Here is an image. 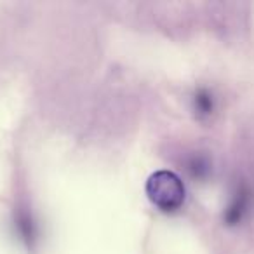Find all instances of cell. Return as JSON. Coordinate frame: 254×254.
<instances>
[{
	"instance_id": "obj_3",
	"label": "cell",
	"mask_w": 254,
	"mask_h": 254,
	"mask_svg": "<svg viewBox=\"0 0 254 254\" xmlns=\"http://www.w3.org/2000/svg\"><path fill=\"white\" fill-rule=\"evenodd\" d=\"M193 108L197 117H200V119L211 117V113L214 112V99H212L211 92L205 89H198L193 96Z\"/></svg>"
},
{
	"instance_id": "obj_1",
	"label": "cell",
	"mask_w": 254,
	"mask_h": 254,
	"mask_svg": "<svg viewBox=\"0 0 254 254\" xmlns=\"http://www.w3.org/2000/svg\"><path fill=\"white\" fill-rule=\"evenodd\" d=\"M146 195L160 211L173 212L183 205L187 188L181 178L173 171H157L146 181Z\"/></svg>"
},
{
	"instance_id": "obj_2",
	"label": "cell",
	"mask_w": 254,
	"mask_h": 254,
	"mask_svg": "<svg viewBox=\"0 0 254 254\" xmlns=\"http://www.w3.org/2000/svg\"><path fill=\"white\" fill-rule=\"evenodd\" d=\"M249 204H251V191L246 187L239 188V191L235 193V197L232 198L230 205L225 211V223L230 226L237 225V223L242 221L244 214L249 211Z\"/></svg>"
}]
</instances>
